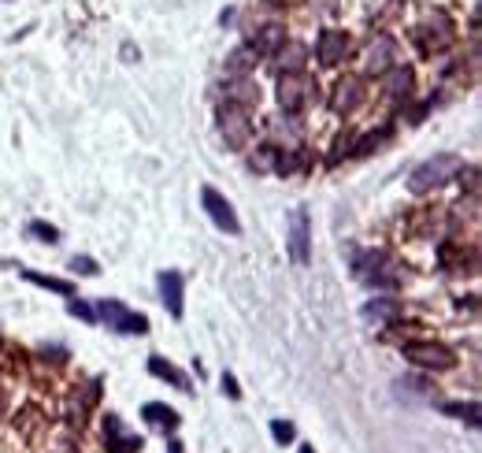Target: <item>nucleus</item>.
Listing matches in <instances>:
<instances>
[{
	"label": "nucleus",
	"instance_id": "1",
	"mask_svg": "<svg viewBox=\"0 0 482 453\" xmlns=\"http://www.w3.org/2000/svg\"><path fill=\"white\" fill-rule=\"evenodd\" d=\"M352 275H356V282H364L367 290H397V286L405 282L397 260L386 250H375V245L352 253Z\"/></svg>",
	"mask_w": 482,
	"mask_h": 453
},
{
	"label": "nucleus",
	"instance_id": "2",
	"mask_svg": "<svg viewBox=\"0 0 482 453\" xmlns=\"http://www.w3.org/2000/svg\"><path fill=\"white\" fill-rule=\"evenodd\" d=\"M456 41V23L446 15V12H431L423 23L412 27V45L419 49V56H438L446 52Z\"/></svg>",
	"mask_w": 482,
	"mask_h": 453
},
{
	"label": "nucleus",
	"instance_id": "3",
	"mask_svg": "<svg viewBox=\"0 0 482 453\" xmlns=\"http://www.w3.org/2000/svg\"><path fill=\"white\" fill-rule=\"evenodd\" d=\"M460 168H464V160H460L456 153H438L431 160H423L419 168L408 175V190L412 194H431L438 187H446L449 179L460 175Z\"/></svg>",
	"mask_w": 482,
	"mask_h": 453
},
{
	"label": "nucleus",
	"instance_id": "4",
	"mask_svg": "<svg viewBox=\"0 0 482 453\" xmlns=\"http://www.w3.org/2000/svg\"><path fill=\"white\" fill-rule=\"evenodd\" d=\"M405 357L415 364V368H423V372H449V368H456V354L446 346V342H405Z\"/></svg>",
	"mask_w": 482,
	"mask_h": 453
},
{
	"label": "nucleus",
	"instance_id": "5",
	"mask_svg": "<svg viewBox=\"0 0 482 453\" xmlns=\"http://www.w3.org/2000/svg\"><path fill=\"white\" fill-rule=\"evenodd\" d=\"M93 313L119 335H145V331H149V320H145L141 313H134V308H127L122 301H115V298H104Z\"/></svg>",
	"mask_w": 482,
	"mask_h": 453
},
{
	"label": "nucleus",
	"instance_id": "6",
	"mask_svg": "<svg viewBox=\"0 0 482 453\" xmlns=\"http://www.w3.org/2000/svg\"><path fill=\"white\" fill-rule=\"evenodd\" d=\"M219 134L226 141V149H249V141H253V119H249V108H234V105H223L219 112Z\"/></svg>",
	"mask_w": 482,
	"mask_h": 453
},
{
	"label": "nucleus",
	"instance_id": "7",
	"mask_svg": "<svg viewBox=\"0 0 482 453\" xmlns=\"http://www.w3.org/2000/svg\"><path fill=\"white\" fill-rule=\"evenodd\" d=\"M312 78L304 71H289V75H279V105L286 115H297L308 100H312Z\"/></svg>",
	"mask_w": 482,
	"mask_h": 453
},
{
	"label": "nucleus",
	"instance_id": "8",
	"mask_svg": "<svg viewBox=\"0 0 482 453\" xmlns=\"http://www.w3.org/2000/svg\"><path fill=\"white\" fill-rule=\"evenodd\" d=\"M364 97H367V90H364V78L360 75H345V78H338L334 82V90H330V112L334 115H352L356 108L364 105Z\"/></svg>",
	"mask_w": 482,
	"mask_h": 453
},
{
	"label": "nucleus",
	"instance_id": "9",
	"mask_svg": "<svg viewBox=\"0 0 482 453\" xmlns=\"http://www.w3.org/2000/svg\"><path fill=\"white\" fill-rule=\"evenodd\" d=\"M349 52H352V41H349L345 30H334V27L320 30V37H316V56H320L323 68H338V64H345Z\"/></svg>",
	"mask_w": 482,
	"mask_h": 453
},
{
	"label": "nucleus",
	"instance_id": "10",
	"mask_svg": "<svg viewBox=\"0 0 482 453\" xmlns=\"http://www.w3.org/2000/svg\"><path fill=\"white\" fill-rule=\"evenodd\" d=\"M286 250L297 264H308L312 257V219L304 209H293L289 212V234H286Z\"/></svg>",
	"mask_w": 482,
	"mask_h": 453
},
{
	"label": "nucleus",
	"instance_id": "11",
	"mask_svg": "<svg viewBox=\"0 0 482 453\" xmlns=\"http://www.w3.org/2000/svg\"><path fill=\"white\" fill-rule=\"evenodd\" d=\"M201 201H204V212L212 216V223L219 226V231H226V234H241V219H238V212H234V204H230L219 190L204 187V190H201Z\"/></svg>",
	"mask_w": 482,
	"mask_h": 453
},
{
	"label": "nucleus",
	"instance_id": "12",
	"mask_svg": "<svg viewBox=\"0 0 482 453\" xmlns=\"http://www.w3.org/2000/svg\"><path fill=\"white\" fill-rule=\"evenodd\" d=\"M438 260H442V267L449 275H471L475 272V264H478V253H475V245L471 250H464V242L460 238H446L442 245H438Z\"/></svg>",
	"mask_w": 482,
	"mask_h": 453
},
{
	"label": "nucleus",
	"instance_id": "13",
	"mask_svg": "<svg viewBox=\"0 0 482 453\" xmlns=\"http://www.w3.org/2000/svg\"><path fill=\"white\" fill-rule=\"evenodd\" d=\"M223 100H226V105H234V108H249V112H253L260 105V86L253 82V75H226Z\"/></svg>",
	"mask_w": 482,
	"mask_h": 453
},
{
	"label": "nucleus",
	"instance_id": "14",
	"mask_svg": "<svg viewBox=\"0 0 482 453\" xmlns=\"http://www.w3.org/2000/svg\"><path fill=\"white\" fill-rule=\"evenodd\" d=\"M145 446L141 435H130L127 427H122V420L115 413L104 417V449L108 453H138Z\"/></svg>",
	"mask_w": 482,
	"mask_h": 453
},
{
	"label": "nucleus",
	"instance_id": "15",
	"mask_svg": "<svg viewBox=\"0 0 482 453\" xmlns=\"http://www.w3.org/2000/svg\"><path fill=\"white\" fill-rule=\"evenodd\" d=\"M245 45L253 49L257 56H275V52L286 45V27H279V23H264V27H257L253 34H249Z\"/></svg>",
	"mask_w": 482,
	"mask_h": 453
},
{
	"label": "nucleus",
	"instance_id": "16",
	"mask_svg": "<svg viewBox=\"0 0 482 453\" xmlns=\"http://www.w3.org/2000/svg\"><path fill=\"white\" fill-rule=\"evenodd\" d=\"M401 313H405V308H401V301H397V298H371V301L360 308V320L371 323V327H386V323H393Z\"/></svg>",
	"mask_w": 482,
	"mask_h": 453
},
{
	"label": "nucleus",
	"instance_id": "17",
	"mask_svg": "<svg viewBox=\"0 0 482 453\" xmlns=\"http://www.w3.org/2000/svg\"><path fill=\"white\" fill-rule=\"evenodd\" d=\"M156 286H160L163 308H167V313H171L175 320H182V313H186V305H182V275H178V272H160V275H156Z\"/></svg>",
	"mask_w": 482,
	"mask_h": 453
},
{
	"label": "nucleus",
	"instance_id": "18",
	"mask_svg": "<svg viewBox=\"0 0 482 453\" xmlns=\"http://www.w3.org/2000/svg\"><path fill=\"white\" fill-rule=\"evenodd\" d=\"M393 60H397V45H393V37L379 34L371 41V49H367V75H386L393 68Z\"/></svg>",
	"mask_w": 482,
	"mask_h": 453
},
{
	"label": "nucleus",
	"instance_id": "19",
	"mask_svg": "<svg viewBox=\"0 0 482 453\" xmlns=\"http://www.w3.org/2000/svg\"><path fill=\"white\" fill-rule=\"evenodd\" d=\"M386 97H390V105H405V100L412 97V71L401 68V64H393L386 71Z\"/></svg>",
	"mask_w": 482,
	"mask_h": 453
},
{
	"label": "nucleus",
	"instance_id": "20",
	"mask_svg": "<svg viewBox=\"0 0 482 453\" xmlns=\"http://www.w3.org/2000/svg\"><path fill=\"white\" fill-rule=\"evenodd\" d=\"M141 417L149 420L153 427H160L163 435H167V431H171V435H175V431H178V424H182V417L175 413L171 405H163V401H149V405L141 409Z\"/></svg>",
	"mask_w": 482,
	"mask_h": 453
},
{
	"label": "nucleus",
	"instance_id": "21",
	"mask_svg": "<svg viewBox=\"0 0 482 453\" xmlns=\"http://www.w3.org/2000/svg\"><path fill=\"white\" fill-rule=\"evenodd\" d=\"M149 372L156 376V379H163V383H171V386H178L182 394H190V376L186 372H178V368L171 364V361H163V357H149Z\"/></svg>",
	"mask_w": 482,
	"mask_h": 453
},
{
	"label": "nucleus",
	"instance_id": "22",
	"mask_svg": "<svg viewBox=\"0 0 482 453\" xmlns=\"http://www.w3.org/2000/svg\"><path fill=\"white\" fill-rule=\"evenodd\" d=\"M275 60V71L279 75H289V71H304V45H297V41H286V45L271 56Z\"/></svg>",
	"mask_w": 482,
	"mask_h": 453
},
{
	"label": "nucleus",
	"instance_id": "23",
	"mask_svg": "<svg viewBox=\"0 0 482 453\" xmlns=\"http://www.w3.org/2000/svg\"><path fill=\"white\" fill-rule=\"evenodd\" d=\"M97 398H100V383H97V379L86 383V390H82V394L75 390V394H71V420H78V424L86 420V413L97 405Z\"/></svg>",
	"mask_w": 482,
	"mask_h": 453
},
{
	"label": "nucleus",
	"instance_id": "24",
	"mask_svg": "<svg viewBox=\"0 0 482 453\" xmlns=\"http://www.w3.org/2000/svg\"><path fill=\"white\" fill-rule=\"evenodd\" d=\"M253 68H257V52L249 45H238L234 52L226 56V75H249Z\"/></svg>",
	"mask_w": 482,
	"mask_h": 453
},
{
	"label": "nucleus",
	"instance_id": "25",
	"mask_svg": "<svg viewBox=\"0 0 482 453\" xmlns=\"http://www.w3.org/2000/svg\"><path fill=\"white\" fill-rule=\"evenodd\" d=\"M23 279H27V282H34V286H41V290H56V294H64V298H71V294H75V286H71L67 279H52V275H37V272H23Z\"/></svg>",
	"mask_w": 482,
	"mask_h": 453
},
{
	"label": "nucleus",
	"instance_id": "26",
	"mask_svg": "<svg viewBox=\"0 0 482 453\" xmlns=\"http://www.w3.org/2000/svg\"><path fill=\"white\" fill-rule=\"evenodd\" d=\"M442 409H446L449 417H456V420H468L471 427H478V405H475V401H468V405H464V401H446Z\"/></svg>",
	"mask_w": 482,
	"mask_h": 453
},
{
	"label": "nucleus",
	"instance_id": "27",
	"mask_svg": "<svg viewBox=\"0 0 482 453\" xmlns=\"http://www.w3.org/2000/svg\"><path fill=\"white\" fill-rule=\"evenodd\" d=\"M27 234L37 238V242H49V245L59 242V231H56L52 223H45V219H30V223H27Z\"/></svg>",
	"mask_w": 482,
	"mask_h": 453
},
{
	"label": "nucleus",
	"instance_id": "28",
	"mask_svg": "<svg viewBox=\"0 0 482 453\" xmlns=\"http://www.w3.org/2000/svg\"><path fill=\"white\" fill-rule=\"evenodd\" d=\"M397 386H401V394H408V398H419V401H434V390H431L423 379H401Z\"/></svg>",
	"mask_w": 482,
	"mask_h": 453
},
{
	"label": "nucleus",
	"instance_id": "29",
	"mask_svg": "<svg viewBox=\"0 0 482 453\" xmlns=\"http://www.w3.org/2000/svg\"><path fill=\"white\" fill-rule=\"evenodd\" d=\"M271 439H275L279 446H286V442L297 439V427H293L289 420H271Z\"/></svg>",
	"mask_w": 482,
	"mask_h": 453
},
{
	"label": "nucleus",
	"instance_id": "30",
	"mask_svg": "<svg viewBox=\"0 0 482 453\" xmlns=\"http://www.w3.org/2000/svg\"><path fill=\"white\" fill-rule=\"evenodd\" d=\"M352 146H356V134H342L338 141H334V153L327 156V163H330V168H334V163H338L342 156H349V153H352Z\"/></svg>",
	"mask_w": 482,
	"mask_h": 453
},
{
	"label": "nucleus",
	"instance_id": "31",
	"mask_svg": "<svg viewBox=\"0 0 482 453\" xmlns=\"http://www.w3.org/2000/svg\"><path fill=\"white\" fill-rule=\"evenodd\" d=\"M71 272L86 275V279H97V275H100V267H97V260H93V257H75V260H71Z\"/></svg>",
	"mask_w": 482,
	"mask_h": 453
},
{
	"label": "nucleus",
	"instance_id": "32",
	"mask_svg": "<svg viewBox=\"0 0 482 453\" xmlns=\"http://www.w3.org/2000/svg\"><path fill=\"white\" fill-rule=\"evenodd\" d=\"M67 313H71V316H78V320H86V323H97V313H93V308H90L86 301H71V305H67Z\"/></svg>",
	"mask_w": 482,
	"mask_h": 453
},
{
	"label": "nucleus",
	"instance_id": "33",
	"mask_svg": "<svg viewBox=\"0 0 482 453\" xmlns=\"http://www.w3.org/2000/svg\"><path fill=\"white\" fill-rule=\"evenodd\" d=\"M223 394H230V398H241V390H238V379L230 376V372H223Z\"/></svg>",
	"mask_w": 482,
	"mask_h": 453
},
{
	"label": "nucleus",
	"instance_id": "34",
	"mask_svg": "<svg viewBox=\"0 0 482 453\" xmlns=\"http://www.w3.org/2000/svg\"><path fill=\"white\" fill-rule=\"evenodd\" d=\"M167 453H182V442H178V439H171V442H167Z\"/></svg>",
	"mask_w": 482,
	"mask_h": 453
},
{
	"label": "nucleus",
	"instance_id": "35",
	"mask_svg": "<svg viewBox=\"0 0 482 453\" xmlns=\"http://www.w3.org/2000/svg\"><path fill=\"white\" fill-rule=\"evenodd\" d=\"M301 453H316V449H308V446H301Z\"/></svg>",
	"mask_w": 482,
	"mask_h": 453
},
{
	"label": "nucleus",
	"instance_id": "36",
	"mask_svg": "<svg viewBox=\"0 0 482 453\" xmlns=\"http://www.w3.org/2000/svg\"><path fill=\"white\" fill-rule=\"evenodd\" d=\"M0 413H4V398H0Z\"/></svg>",
	"mask_w": 482,
	"mask_h": 453
}]
</instances>
